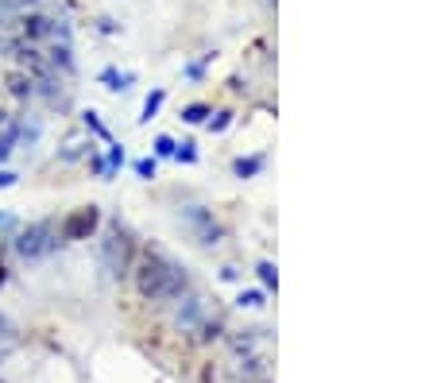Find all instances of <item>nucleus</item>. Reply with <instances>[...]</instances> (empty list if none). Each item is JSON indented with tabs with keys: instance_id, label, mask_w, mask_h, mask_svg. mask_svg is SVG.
<instances>
[{
	"instance_id": "obj_5",
	"label": "nucleus",
	"mask_w": 437,
	"mask_h": 383,
	"mask_svg": "<svg viewBox=\"0 0 437 383\" xmlns=\"http://www.w3.org/2000/svg\"><path fill=\"white\" fill-rule=\"evenodd\" d=\"M190 221H194V229H197V236H202V244H217V236H221V229H217V225H213L209 221V213H205V209H190Z\"/></svg>"
},
{
	"instance_id": "obj_3",
	"label": "nucleus",
	"mask_w": 437,
	"mask_h": 383,
	"mask_svg": "<svg viewBox=\"0 0 437 383\" xmlns=\"http://www.w3.org/2000/svg\"><path fill=\"white\" fill-rule=\"evenodd\" d=\"M23 35L28 39H51V35H66V28H59V23L51 20V16H39V12H28L20 20Z\"/></svg>"
},
{
	"instance_id": "obj_13",
	"label": "nucleus",
	"mask_w": 437,
	"mask_h": 383,
	"mask_svg": "<svg viewBox=\"0 0 437 383\" xmlns=\"http://www.w3.org/2000/svg\"><path fill=\"white\" fill-rule=\"evenodd\" d=\"M86 124H89V128H93V132H97V136H101V140H109V128H105V124H101V120H97V112H86Z\"/></svg>"
},
{
	"instance_id": "obj_11",
	"label": "nucleus",
	"mask_w": 437,
	"mask_h": 383,
	"mask_svg": "<svg viewBox=\"0 0 437 383\" xmlns=\"http://www.w3.org/2000/svg\"><path fill=\"white\" fill-rule=\"evenodd\" d=\"M0 4H4L8 12H12V8L16 12H31V8H39V0H0Z\"/></svg>"
},
{
	"instance_id": "obj_17",
	"label": "nucleus",
	"mask_w": 437,
	"mask_h": 383,
	"mask_svg": "<svg viewBox=\"0 0 437 383\" xmlns=\"http://www.w3.org/2000/svg\"><path fill=\"white\" fill-rule=\"evenodd\" d=\"M175 155H178V159H182V163H194V159H197L194 143H178V148H175Z\"/></svg>"
},
{
	"instance_id": "obj_7",
	"label": "nucleus",
	"mask_w": 437,
	"mask_h": 383,
	"mask_svg": "<svg viewBox=\"0 0 437 383\" xmlns=\"http://www.w3.org/2000/svg\"><path fill=\"white\" fill-rule=\"evenodd\" d=\"M8 86H12V93H16V97H31V93H35V89H31L35 81H31V78H20V74L8 78Z\"/></svg>"
},
{
	"instance_id": "obj_21",
	"label": "nucleus",
	"mask_w": 437,
	"mask_h": 383,
	"mask_svg": "<svg viewBox=\"0 0 437 383\" xmlns=\"http://www.w3.org/2000/svg\"><path fill=\"white\" fill-rule=\"evenodd\" d=\"M240 306H260V295H255V290L252 295H240Z\"/></svg>"
},
{
	"instance_id": "obj_15",
	"label": "nucleus",
	"mask_w": 437,
	"mask_h": 383,
	"mask_svg": "<svg viewBox=\"0 0 437 383\" xmlns=\"http://www.w3.org/2000/svg\"><path fill=\"white\" fill-rule=\"evenodd\" d=\"M175 148H178V143L170 140V136H159V140H155V151H159V155H175Z\"/></svg>"
},
{
	"instance_id": "obj_23",
	"label": "nucleus",
	"mask_w": 437,
	"mask_h": 383,
	"mask_svg": "<svg viewBox=\"0 0 437 383\" xmlns=\"http://www.w3.org/2000/svg\"><path fill=\"white\" fill-rule=\"evenodd\" d=\"M0 337H8V322H4V317H0Z\"/></svg>"
},
{
	"instance_id": "obj_2",
	"label": "nucleus",
	"mask_w": 437,
	"mask_h": 383,
	"mask_svg": "<svg viewBox=\"0 0 437 383\" xmlns=\"http://www.w3.org/2000/svg\"><path fill=\"white\" fill-rule=\"evenodd\" d=\"M54 248H59V232H54L51 221H35L16 236V252H20L23 259H43V256H51Z\"/></svg>"
},
{
	"instance_id": "obj_10",
	"label": "nucleus",
	"mask_w": 437,
	"mask_h": 383,
	"mask_svg": "<svg viewBox=\"0 0 437 383\" xmlns=\"http://www.w3.org/2000/svg\"><path fill=\"white\" fill-rule=\"evenodd\" d=\"M101 81H109V89H128L132 74H117V70H105V74H101Z\"/></svg>"
},
{
	"instance_id": "obj_6",
	"label": "nucleus",
	"mask_w": 437,
	"mask_h": 383,
	"mask_svg": "<svg viewBox=\"0 0 437 383\" xmlns=\"http://www.w3.org/2000/svg\"><path fill=\"white\" fill-rule=\"evenodd\" d=\"M163 101H167V89H155V93H147V101H144V117H139V120L147 124V120H151L155 112L163 109Z\"/></svg>"
},
{
	"instance_id": "obj_8",
	"label": "nucleus",
	"mask_w": 437,
	"mask_h": 383,
	"mask_svg": "<svg viewBox=\"0 0 437 383\" xmlns=\"http://www.w3.org/2000/svg\"><path fill=\"white\" fill-rule=\"evenodd\" d=\"M51 62H54V66H62V70H74V59H70V47H54V51H51Z\"/></svg>"
},
{
	"instance_id": "obj_18",
	"label": "nucleus",
	"mask_w": 437,
	"mask_h": 383,
	"mask_svg": "<svg viewBox=\"0 0 437 383\" xmlns=\"http://www.w3.org/2000/svg\"><path fill=\"white\" fill-rule=\"evenodd\" d=\"M260 279H263V283H267V287H275V283H279V275H275V267H271V264H260Z\"/></svg>"
},
{
	"instance_id": "obj_26",
	"label": "nucleus",
	"mask_w": 437,
	"mask_h": 383,
	"mask_svg": "<svg viewBox=\"0 0 437 383\" xmlns=\"http://www.w3.org/2000/svg\"><path fill=\"white\" fill-rule=\"evenodd\" d=\"M0 51H4V39H0Z\"/></svg>"
},
{
	"instance_id": "obj_22",
	"label": "nucleus",
	"mask_w": 437,
	"mask_h": 383,
	"mask_svg": "<svg viewBox=\"0 0 437 383\" xmlns=\"http://www.w3.org/2000/svg\"><path fill=\"white\" fill-rule=\"evenodd\" d=\"M12 225H16L12 217H8V213H0V229H12Z\"/></svg>"
},
{
	"instance_id": "obj_25",
	"label": "nucleus",
	"mask_w": 437,
	"mask_h": 383,
	"mask_svg": "<svg viewBox=\"0 0 437 383\" xmlns=\"http://www.w3.org/2000/svg\"><path fill=\"white\" fill-rule=\"evenodd\" d=\"M0 283H4V267H0Z\"/></svg>"
},
{
	"instance_id": "obj_16",
	"label": "nucleus",
	"mask_w": 437,
	"mask_h": 383,
	"mask_svg": "<svg viewBox=\"0 0 437 383\" xmlns=\"http://www.w3.org/2000/svg\"><path fill=\"white\" fill-rule=\"evenodd\" d=\"M136 175L139 178H155V159H139L136 163Z\"/></svg>"
},
{
	"instance_id": "obj_4",
	"label": "nucleus",
	"mask_w": 437,
	"mask_h": 383,
	"mask_svg": "<svg viewBox=\"0 0 437 383\" xmlns=\"http://www.w3.org/2000/svg\"><path fill=\"white\" fill-rule=\"evenodd\" d=\"M93 225H97V209L89 206V209H81V213H74L70 221H66V229L62 236L66 240H78V236H86V232H93Z\"/></svg>"
},
{
	"instance_id": "obj_14",
	"label": "nucleus",
	"mask_w": 437,
	"mask_h": 383,
	"mask_svg": "<svg viewBox=\"0 0 437 383\" xmlns=\"http://www.w3.org/2000/svg\"><path fill=\"white\" fill-rule=\"evenodd\" d=\"M120 163H124V148H120V143H112V151H109V163H105V170L120 167Z\"/></svg>"
},
{
	"instance_id": "obj_19",
	"label": "nucleus",
	"mask_w": 437,
	"mask_h": 383,
	"mask_svg": "<svg viewBox=\"0 0 437 383\" xmlns=\"http://www.w3.org/2000/svg\"><path fill=\"white\" fill-rule=\"evenodd\" d=\"M8 186H16V175L12 170H0V190H8Z\"/></svg>"
},
{
	"instance_id": "obj_12",
	"label": "nucleus",
	"mask_w": 437,
	"mask_h": 383,
	"mask_svg": "<svg viewBox=\"0 0 437 383\" xmlns=\"http://www.w3.org/2000/svg\"><path fill=\"white\" fill-rule=\"evenodd\" d=\"M263 167V159H240V163H236V175H255V170H260Z\"/></svg>"
},
{
	"instance_id": "obj_24",
	"label": "nucleus",
	"mask_w": 437,
	"mask_h": 383,
	"mask_svg": "<svg viewBox=\"0 0 437 383\" xmlns=\"http://www.w3.org/2000/svg\"><path fill=\"white\" fill-rule=\"evenodd\" d=\"M4 20H8V8H4V4H0V23H4Z\"/></svg>"
},
{
	"instance_id": "obj_20",
	"label": "nucleus",
	"mask_w": 437,
	"mask_h": 383,
	"mask_svg": "<svg viewBox=\"0 0 437 383\" xmlns=\"http://www.w3.org/2000/svg\"><path fill=\"white\" fill-rule=\"evenodd\" d=\"M209 128H213V132H225V128H228V112H221V117H217V120H213V124H209Z\"/></svg>"
},
{
	"instance_id": "obj_9",
	"label": "nucleus",
	"mask_w": 437,
	"mask_h": 383,
	"mask_svg": "<svg viewBox=\"0 0 437 383\" xmlns=\"http://www.w3.org/2000/svg\"><path fill=\"white\" fill-rule=\"evenodd\" d=\"M205 117H209V109H205V105H190V109H182V120H186V124H202Z\"/></svg>"
},
{
	"instance_id": "obj_1",
	"label": "nucleus",
	"mask_w": 437,
	"mask_h": 383,
	"mask_svg": "<svg viewBox=\"0 0 437 383\" xmlns=\"http://www.w3.org/2000/svg\"><path fill=\"white\" fill-rule=\"evenodd\" d=\"M136 287L144 298H178L186 290V275L178 264H170L159 252H147L136 267Z\"/></svg>"
}]
</instances>
